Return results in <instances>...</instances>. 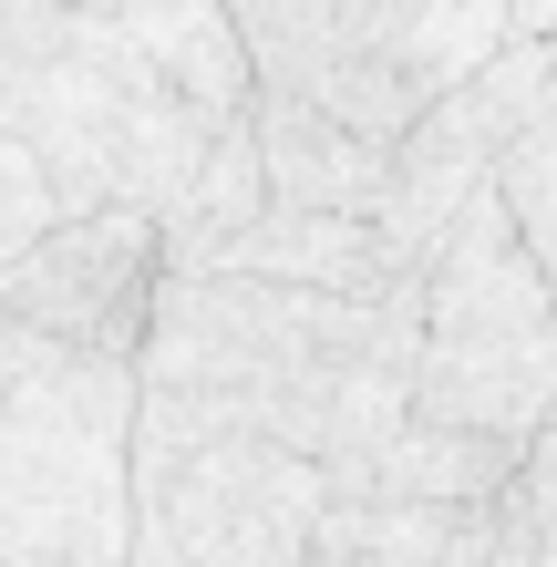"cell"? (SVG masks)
<instances>
[{"label":"cell","mask_w":557,"mask_h":567,"mask_svg":"<svg viewBox=\"0 0 557 567\" xmlns=\"http://www.w3.org/2000/svg\"><path fill=\"white\" fill-rule=\"evenodd\" d=\"M104 207H155L166 269H217L269 207L227 0H0V258Z\"/></svg>","instance_id":"1"},{"label":"cell","mask_w":557,"mask_h":567,"mask_svg":"<svg viewBox=\"0 0 557 567\" xmlns=\"http://www.w3.org/2000/svg\"><path fill=\"white\" fill-rule=\"evenodd\" d=\"M423 372V289L351 299L248 269H166L145 320V392L217 403L227 423H258L310 464H331L341 495L372 485L392 433L413 423Z\"/></svg>","instance_id":"2"},{"label":"cell","mask_w":557,"mask_h":567,"mask_svg":"<svg viewBox=\"0 0 557 567\" xmlns=\"http://www.w3.org/2000/svg\"><path fill=\"white\" fill-rule=\"evenodd\" d=\"M145 361L0 330V567H135Z\"/></svg>","instance_id":"3"},{"label":"cell","mask_w":557,"mask_h":567,"mask_svg":"<svg viewBox=\"0 0 557 567\" xmlns=\"http://www.w3.org/2000/svg\"><path fill=\"white\" fill-rule=\"evenodd\" d=\"M341 475L217 403L145 392L135 423V567H320Z\"/></svg>","instance_id":"4"},{"label":"cell","mask_w":557,"mask_h":567,"mask_svg":"<svg viewBox=\"0 0 557 567\" xmlns=\"http://www.w3.org/2000/svg\"><path fill=\"white\" fill-rule=\"evenodd\" d=\"M269 93H310L341 124L403 145L465 73L516 42V0H227Z\"/></svg>","instance_id":"5"},{"label":"cell","mask_w":557,"mask_h":567,"mask_svg":"<svg viewBox=\"0 0 557 567\" xmlns=\"http://www.w3.org/2000/svg\"><path fill=\"white\" fill-rule=\"evenodd\" d=\"M413 413L506 433V444H537L557 423V289L537 269V248L516 238L496 186L465 207V227H454L434 248V269H423Z\"/></svg>","instance_id":"6"},{"label":"cell","mask_w":557,"mask_h":567,"mask_svg":"<svg viewBox=\"0 0 557 567\" xmlns=\"http://www.w3.org/2000/svg\"><path fill=\"white\" fill-rule=\"evenodd\" d=\"M547 73H557V42H506L485 73H465V83H454L403 145H392L382 238H392V258H403L413 279L434 269V248L465 227V207L496 186V165H506V145H516V124L537 114Z\"/></svg>","instance_id":"7"},{"label":"cell","mask_w":557,"mask_h":567,"mask_svg":"<svg viewBox=\"0 0 557 567\" xmlns=\"http://www.w3.org/2000/svg\"><path fill=\"white\" fill-rule=\"evenodd\" d=\"M155 279H166V227L155 207H104L73 217L21 258H0V330H52V341H104L145 361Z\"/></svg>","instance_id":"8"},{"label":"cell","mask_w":557,"mask_h":567,"mask_svg":"<svg viewBox=\"0 0 557 567\" xmlns=\"http://www.w3.org/2000/svg\"><path fill=\"white\" fill-rule=\"evenodd\" d=\"M320 537L372 547L382 567H557V537L506 495L485 506H413V495H341Z\"/></svg>","instance_id":"9"},{"label":"cell","mask_w":557,"mask_h":567,"mask_svg":"<svg viewBox=\"0 0 557 567\" xmlns=\"http://www.w3.org/2000/svg\"><path fill=\"white\" fill-rule=\"evenodd\" d=\"M258 155H269V207H341V217H382L392 196V145L341 124L310 93H269L258 83Z\"/></svg>","instance_id":"10"},{"label":"cell","mask_w":557,"mask_h":567,"mask_svg":"<svg viewBox=\"0 0 557 567\" xmlns=\"http://www.w3.org/2000/svg\"><path fill=\"white\" fill-rule=\"evenodd\" d=\"M217 269H248V279H300V289H351V299H392V289H423L403 258H392L382 217H341V207H258L238 238H227Z\"/></svg>","instance_id":"11"},{"label":"cell","mask_w":557,"mask_h":567,"mask_svg":"<svg viewBox=\"0 0 557 567\" xmlns=\"http://www.w3.org/2000/svg\"><path fill=\"white\" fill-rule=\"evenodd\" d=\"M516 464H527V444H506V433H475V423H434L413 413L403 433H392V454L372 464L362 495H413V506H485V495L516 485Z\"/></svg>","instance_id":"12"},{"label":"cell","mask_w":557,"mask_h":567,"mask_svg":"<svg viewBox=\"0 0 557 567\" xmlns=\"http://www.w3.org/2000/svg\"><path fill=\"white\" fill-rule=\"evenodd\" d=\"M496 196H506L516 238L537 248L547 289H557V73H547V93H537V114L516 124V145H506V165H496Z\"/></svg>","instance_id":"13"},{"label":"cell","mask_w":557,"mask_h":567,"mask_svg":"<svg viewBox=\"0 0 557 567\" xmlns=\"http://www.w3.org/2000/svg\"><path fill=\"white\" fill-rule=\"evenodd\" d=\"M516 506H527V516L547 526V537H557V423L527 444V464H516Z\"/></svg>","instance_id":"14"},{"label":"cell","mask_w":557,"mask_h":567,"mask_svg":"<svg viewBox=\"0 0 557 567\" xmlns=\"http://www.w3.org/2000/svg\"><path fill=\"white\" fill-rule=\"evenodd\" d=\"M320 567H382L372 547H341V537H320Z\"/></svg>","instance_id":"15"}]
</instances>
